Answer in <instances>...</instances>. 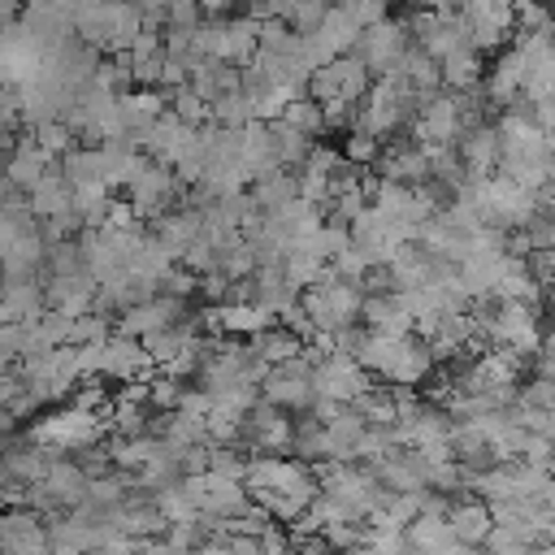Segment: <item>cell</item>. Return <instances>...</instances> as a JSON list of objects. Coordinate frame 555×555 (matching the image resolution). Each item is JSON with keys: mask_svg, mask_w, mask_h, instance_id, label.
Segmentation results:
<instances>
[{"mask_svg": "<svg viewBox=\"0 0 555 555\" xmlns=\"http://www.w3.org/2000/svg\"><path fill=\"white\" fill-rule=\"evenodd\" d=\"M104 425H108V421H104L100 412H91V408H82V403H69V408L43 416V421L30 429V442L43 447V451H52V455H56V451H82V447L100 442Z\"/></svg>", "mask_w": 555, "mask_h": 555, "instance_id": "cell-1", "label": "cell"}, {"mask_svg": "<svg viewBox=\"0 0 555 555\" xmlns=\"http://www.w3.org/2000/svg\"><path fill=\"white\" fill-rule=\"evenodd\" d=\"M369 87H373V74L364 69V61H360L356 52H347V56H334V61H325L321 69H312L304 95H312L317 104H330V100L360 104V100L369 95Z\"/></svg>", "mask_w": 555, "mask_h": 555, "instance_id": "cell-2", "label": "cell"}, {"mask_svg": "<svg viewBox=\"0 0 555 555\" xmlns=\"http://www.w3.org/2000/svg\"><path fill=\"white\" fill-rule=\"evenodd\" d=\"M408 48H412L408 22H403V17H386V22H377V26H364L351 52L364 61V69H369V74L390 78V74L399 69V61H403V52H408Z\"/></svg>", "mask_w": 555, "mask_h": 555, "instance_id": "cell-3", "label": "cell"}, {"mask_svg": "<svg viewBox=\"0 0 555 555\" xmlns=\"http://www.w3.org/2000/svg\"><path fill=\"white\" fill-rule=\"evenodd\" d=\"M260 399H269V403L282 408V412H308L312 399H317L312 360H308V356H295V360L269 364V373H264V382H260Z\"/></svg>", "mask_w": 555, "mask_h": 555, "instance_id": "cell-4", "label": "cell"}, {"mask_svg": "<svg viewBox=\"0 0 555 555\" xmlns=\"http://www.w3.org/2000/svg\"><path fill=\"white\" fill-rule=\"evenodd\" d=\"M460 17L468 22V48L490 56V52H503L512 43V0H468L460 9Z\"/></svg>", "mask_w": 555, "mask_h": 555, "instance_id": "cell-5", "label": "cell"}, {"mask_svg": "<svg viewBox=\"0 0 555 555\" xmlns=\"http://www.w3.org/2000/svg\"><path fill=\"white\" fill-rule=\"evenodd\" d=\"M291 434H295V421L273 408L269 399H256L243 416H238V442L247 451H264V455H278V451H291Z\"/></svg>", "mask_w": 555, "mask_h": 555, "instance_id": "cell-6", "label": "cell"}, {"mask_svg": "<svg viewBox=\"0 0 555 555\" xmlns=\"http://www.w3.org/2000/svg\"><path fill=\"white\" fill-rule=\"evenodd\" d=\"M312 386H317L321 399H334V403L347 408L351 399H360V395L373 386V377L360 369V360L330 351V356H321V360L312 364Z\"/></svg>", "mask_w": 555, "mask_h": 555, "instance_id": "cell-7", "label": "cell"}, {"mask_svg": "<svg viewBox=\"0 0 555 555\" xmlns=\"http://www.w3.org/2000/svg\"><path fill=\"white\" fill-rule=\"evenodd\" d=\"M421 147H442V143H455L464 134V117H460V100L455 91H438L421 104L412 130H408Z\"/></svg>", "mask_w": 555, "mask_h": 555, "instance_id": "cell-8", "label": "cell"}, {"mask_svg": "<svg viewBox=\"0 0 555 555\" xmlns=\"http://www.w3.org/2000/svg\"><path fill=\"white\" fill-rule=\"evenodd\" d=\"M377 178L382 182H395V186H421V182H429V156H425V147L412 134L386 139L382 143V156H377Z\"/></svg>", "mask_w": 555, "mask_h": 555, "instance_id": "cell-9", "label": "cell"}, {"mask_svg": "<svg viewBox=\"0 0 555 555\" xmlns=\"http://www.w3.org/2000/svg\"><path fill=\"white\" fill-rule=\"evenodd\" d=\"M195 143H199V126H186L182 117H173V113H160L156 121H152V130H147V139H143V156H152V160H160V165H182L191 152H195Z\"/></svg>", "mask_w": 555, "mask_h": 555, "instance_id": "cell-10", "label": "cell"}, {"mask_svg": "<svg viewBox=\"0 0 555 555\" xmlns=\"http://www.w3.org/2000/svg\"><path fill=\"white\" fill-rule=\"evenodd\" d=\"M182 312H186V299L152 295V299H139L134 308H126L113 330H117V334H130V338H147V334H156V330H169Z\"/></svg>", "mask_w": 555, "mask_h": 555, "instance_id": "cell-11", "label": "cell"}, {"mask_svg": "<svg viewBox=\"0 0 555 555\" xmlns=\"http://www.w3.org/2000/svg\"><path fill=\"white\" fill-rule=\"evenodd\" d=\"M434 373H438V364H434V356H429V343L416 338V334H408V338L395 343V356H390L382 382H386V386H412V390H416V386L429 382Z\"/></svg>", "mask_w": 555, "mask_h": 555, "instance_id": "cell-12", "label": "cell"}, {"mask_svg": "<svg viewBox=\"0 0 555 555\" xmlns=\"http://www.w3.org/2000/svg\"><path fill=\"white\" fill-rule=\"evenodd\" d=\"M442 520H447V529H451V542L473 546V551H477V546H486V538H490V529H494L490 507H486L477 494H455Z\"/></svg>", "mask_w": 555, "mask_h": 555, "instance_id": "cell-13", "label": "cell"}, {"mask_svg": "<svg viewBox=\"0 0 555 555\" xmlns=\"http://www.w3.org/2000/svg\"><path fill=\"white\" fill-rule=\"evenodd\" d=\"M455 152H460L468 178H494L499 173V130H494V121H481V126L464 130L455 139Z\"/></svg>", "mask_w": 555, "mask_h": 555, "instance_id": "cell-14", "label": "cell"}, {"mask_svg": "<svg viewBox=\"0 0 555 555\" xmlns=\"http://www.w3.org/2000/svg\"><path fill=\"white\" fill-rule=\"evenodd\" d=\"M26 208H30L35 221H52V217L69 212V208H74V186H69V178H65L61 169L43 173V178L26 191Z\"/></svg>", "mask_w": 555, "mask_h": 555, "instance_id": "cell-15", "label": "cell"}, {"mask_svg": "<svg viewBox=\"0 0 555 555\" xmlns=\"http://www.w3.org/2000/svg\"><path fill=\"white\" fill-rule=\"evenodd\" d=\"M56 169V160L35 143V139H22V143H13V152H9V165H4V178L17 186V191H30L43 173H52Z\"/></svg>", "mask_w": 555, "mask_h": 555, "instance_id": "cell-16", "label": "cell"}, {"mask_svg": "<svg viewBox=\"0 0 555 555\" xmlns=\"http://www.w3.org/2000/svg\"><path fill=\"white\" fill-rule=\"evenodd\" d=\"M256 35H260V22L238 13V17H225L221 22V43H217V61L225 65H247L256 56Z\"/></svg>", "mask_w": 555, "mask_h": 555, "instance_id": "cell-17", "label": "cell"}, {"mask_svg": "<svg viewBox=\"0 0 555 555\" xmlns=\"http://www.w3.org/2000/svg\"><path fill=\"white\" fill-rule=\"evenodd\" d=\"M312 39L325 48V56H330V61H334V56H347V52L356 48V39H360V22H356L347 9L330 4V9H325V17H321V26L312 30Z\"/></svg>", "mask_w": 555, "mask_h": 555, "instance_id": "cell-18", "label": "cell"}, {"mask_svg": "<svg viewBox=\"0 0 555 555\" xmlns=\"http://www.w3.org/2000/svg\"><path fill=\"white\" fill-rule=\"evenodd\" d=\"M364 434H369V425H364L351 408H343V412L325 425V451H330V460H334V464L360 460V442H364Z\"/></svg>", "mask_w": 555, "mask_h": 555, "instance_id": "cell-19", "label": "cell"}, {"mask_svg": "<svg viewBox=\"0 0 555 555\" xmlns=\"http://www.w3.org/2000/svg\"><path fill=\"white\" fill-rule=\"evenodd\" d=\"M438 69H442V91H473V87H481V78H486V56L481 52H473V48H460V52H451L447 61H438Z\"/></svg>", "mask_w": 555, "mask_h": 555, "instance_id": "cell-20", "label": "cell"}, {"mask_svg": "<svg viewBox=\"0 0 555 555\" xmlns=\"http://www.w3.org/2000/svg\"><path fill=\"white\" fill-rule=\"evenodd\" d=\"M247 195H251L256 212H273V208H282V204L299 199V182H295V173H291V169H278V173L256 178V182L247 186Z\"/></svg>", "mask_w": 555, "mask_h": 555, "instance_id": "cell-21", "label": "cell"}, {"mask_svg": "<svg viewBox=\"0 0 555 555\" xmlns=\"http://www.w3.org/2000/svg\"><path fill=\"white\" fill-rule=\"evenodd\" d=\"M251 347L260 351V360L264 364H282V360H295V356H304V338L299 334H291L286 325H269V330H260L256 338H251Z\"/></svg>", "mask_w": 555, "mask_h": 555, "instance_id": "cell-22", "label": "cell"}, {"mask_svg": "<svg viewBox=\"0 0 555 555\" xmlns=\"http://www.w3.org/2000/svg\"><path fill=\"white\" fill-rule=\"evenodd\" d=\"M247 464H251V451L243 442H208V473L230 477V481H243L247 477Z\"/></svg>", "mask_w": 555, "mask_h": 555, "instance_id": "cell-23", "label": "cell"}, {"mask_svg": "<svg viewBox=\"0 0 555 555\" xmlns=\"http://www.w3.org/2000/svg\"><path fill=\"white\" fill-rule=\"evenodd\" d=\"M282 121H286L291 130H299L304 139H321V134H325V117H321V104H317L312 95H295V100H286Z\"/></svg>", "mask_w": 555, "mask_h": 555, "instance_id": "cell-24", "label": "cell"}, {"mask_svg": "<svg viewBox=\"0 0 555 555\" xmlns=\"http://www.w3.org/2000/svg\"><path fill=\"white\" fill-rule=\"evenodd\" d=\"M343 160L351 165V169H373L377 165V156H382V139H373L369 130H347V139H343Z\"/></svg>", "mask_w": 555, "mask_h": 555, "instance_id": "cell-25", "label": "cell"}, {"mask_svg": "<svg viewBox=\"0 0 555 555\" xmlns=\"http://www.w3.org/2000/svg\"><path fill=\"white\" fill-rule=\"evenodd\" d=\"M212 121H217V126H225V130H238V126L256 121V113H251V100H247L243 91H230V95L212 100Z\"/></svg>", "mask_w": 555, "mask_h": 555, "instance_id": "cell-26", "label": "cell"}, {"mask_svg": "<svg viewBox=\"0 0 555 555\" xmlns=\"http://www.w3.org/2000/svg\"><path fill=\"white\" fill-rule=\"evenodd\" d=\"M169 104H173L169 113H173V117H182L186 126H204V121H212V104H204V100H199L191 87L169 91Z\"/></svg>", "mask_w": 555, "mask_h": 555, "instance_id": "cell-27", "label": "cell"}, {"mask_svg": "<svg viewBox=\"0 0 555 555\" xmlns=\"http://www.w3.org/2000/svg\"><path fill=\"white\" fill-rule=\"evenodd\" d=\"M520 408H555V382H546V377H525V382H520Z\"/></svg>", "mask_w": 555, "mask_h": 555, "instance_id": "cell-28", "label": "cell"}, {"mask_svg": "<svg viewBox=\"0 0 555 555\" xmlns=\"http://www.w3.org/2000/svg\"><path fill=\"white\" fill-rule=\"evenodd\" d=\"M551 455H555V442H551L546 434H525L520 464H538V468H546V464H551Z\"/></svg>", "mask_w": 555, "mask_h": 555, "instance_id": "cell-29", "label": "cell"}, {"mask_svg": "<svg viewBox=\"0 0 555 555\" xmlns=\"http://www.w3.org/2000/svg\"><path fill=\"white\" fill-rule=\"evenodd\" d=\"M199 22H204V13H199L195 0H169V22H165V26H173V30H195Z\"/></svg>", "mask_w": 555, "mask_h": 555, "instance_id": "cell-30", "label": "cell"}, {"mask_svg": "<svg viewBox=\"0 0 555 555\" xmlns=\"http://www.w3.org/2000/svg\"><path fill=\"white\" fill-rule=\"evenodd\" d=\"M533 126H538V130H546V134L555 139V95L533 104Z\"/></svg>", "mask_w": 555, "mask_h": 555, "instance_id": "cell-31", "label": "cell"}, {"mask_svg": "<svg viewBox=\"0 0 555 555\" xmlns=\"http://www.w3.org/2000/svg\"><path fill=\"white\" fill-rule=\"evenodd\" d=\"M538 356H542V360H555V325H546V330H542V343H538Z\"/></svg>", "mask_w": 555, "mask_h": 555, "instance_id": "cell-32", "label": "cell"}, {"mask_svg": "<svg viewBox=\"0 0 555 555\" xmlns=\"http://www.w3.org/2000/svg\"><path fill=\"white\" fill-rule=\"evenodd\" d=\"M191 555H230V551H225V542H221V538H212V542H204V546H199V551H191Z\"/></svg>", "mask_w": 555, "mask_h": 555, "instance_id": "cell-33", "label": "cell"}, {"mask_svg": "<svg viewBox=\"0 0 555 555\" xmlns=\"http://www.w3.org/2000/svg\"><path fill=\"white\" fill-rule=\"evenodd\" d=\"M538 199H542V204H546V208L555 212V178H551V182H546V186L538 191Z\"/></svg>", "mask_w": 555, "mask_h": 555, "instance_id": "cell-34", "label": "cell"}, {"mask_svg": "<svg viewBox=\"0 0 555 555\" xmlns=\"http://www.w3.org/2000/svg\"><path fill=\"white\" fill-rule=\"evenodd\" d=\"M9 425H13V412H9V408H0V434H9Z\"/></svg>", "mask_w": 555, "mask_h": 555, "instance_id": "cell-35", "label": "cell"}]
</instances>
